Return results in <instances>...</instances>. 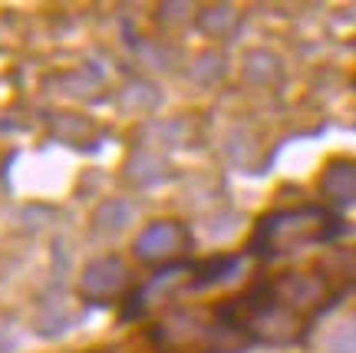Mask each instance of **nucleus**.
<instances>
[{
    "instance_id": "1",
    "label": "nucleus",
    "mask_w": 356,
    "mask_h": 353,
    "mask_svg": "<svg viewBox=\"0 0 356 353\" xmlns=\"http://www.w3.org/2000/svg\"><path fill=\"white\" fill-rule=\"evenodd\" d=\"M343 231L340 218L320 205H300V208H280L270 212L257 225L251 248L261 258H280V254L300 251L310 244H323V241L337 238Z\"/></svg>"
},
{
    "instance_id": "2",
    "label": "nucleus",
    "mask_w": 356,
    "mask_h": 353,
    "mask_svg": "<svg viewBox=\"0 0 356 353\" xmlns=\"http://www.w3.org/2000/svg\"><path fill=\"white\" fill-rule=\"evenodd\" d=\"M191 248V235L188 228L175 221V218H162V221H152V225L136 238V258L145 261V265H165V261H175Z\"/></svg>"
},
{
    "instance_id": "3",
    "label": "nucleus",
    "mask_w": 356,
    "mask_h": 353,
    "mask_svg": "<svg viewBox=\"0 0 356 353\" xmlns=\"http://www.w3.org/2000/svg\"><path fill=\"white\" fill-rule=\"evenodd\" d=\"M129 284V267L122 258H96L83 267V278H79V294L89 297V301H109V297H119Z\"/></svg>"
},
{
    "instance_id": "4",
    "label": "nucleus",
    "mask_w": 356,
    "mask_h": 353,
    "mask_svg": "<svg viewBox=\"0 0 356 353\" xmlns=\"http://www.w3.org/2000/svg\"><path fill=\"white\" fill-rule=\"evenodd\" d=\"M320 195H327L337 205H356V159L350 155H337L323 165L317 178Z\"/></svg>"
},
{
    "instance_id": "5",
    "label": "nucleus",
    "mask_w": 356,
    "mask_h": 353,
    "mask_svg": "<svg viewBox=\"0 0 356 353\" xmlns=\"http://www.w3.org/2000/svg\"><path fill=\"white\" fill-rule=\"evenodd\" d=\"M327 353H356V314L337 324V330L327 337Z\"/></svg>"
},
{
    "instance_id": "6",
    "label": "nucleus",
    "mask_w": 356,
    "mask_h": 353,
    "mask_svg": "<svg viewBox=\"0 0 356 353\" xmlns=\"http://www.w3.org/2000/svg\"><path fill=\"white\" fill-rule=\"evenodd\" d=\"M96 221H99V228L119 231V228H126L129 221H132V208H129L126 202H106L99 208V214H96Z\"/></svg>"
},
{
    "instance_id": "7",
    "label": "nucleus",
    "mask_w": 356,
    "mask_h": 353,
    "mask_svg": "<svg viewBox=\"0 0 356 353\" xmlns=\"http://www.w3.org/2000/svg\"><path fill=\"white\" fill-rule=\"evenodd\" d=\"M228 24H234V7H208V10H202V17H198V26H202L204 33H221Z\"/></svg>"
}]
</instances>
